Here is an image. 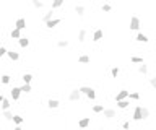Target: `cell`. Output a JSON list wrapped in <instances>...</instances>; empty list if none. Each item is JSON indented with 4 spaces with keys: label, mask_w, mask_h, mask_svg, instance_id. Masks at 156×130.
<instances>
[{
    "label": "cell",
    "mask_w": 156,
    "mask_h": 130,
    "mask_svg": "<svg viewBox=\"0 0 156 130\" xmlns=\"http://www.w3.org/2000/svg\"><path fill=\"white\" fill-rule=\"evenodd\" d=\"M10 96H12L13 101H18V99H20V96H21V89H20V86H13V88L10 89Z\"/></svg>",
    "instance_id": "6da1fadb"
},
{
    "label": "cell",
    "mask_w": 156,
    "mask_h": 130,
    "mask_svg": "<svg viewBox=\"0 0 156 130\" xmlns=\"http://www.w3.org/2000/svg\"><path fill=\"white\" fill-rule=\"evenodd\" d=\"M130 29L132 31H138L140 29V18L138 16H132L130 18Z\"/></svg>",
    "instance_id": "7a4b0ae2"
},
{
    "label": "cell",
    "mask_w": 156,
    "mask_h": 130,
    "mask_svg": "<svg viewBox=\"0 0 156 130\" xmlns=\"http://www.w3.org/2000/svg\"><path fill=\"white\" fill-rule=\"evenodd\" d=\"M80 91H78V88H75V89H72L70 91V94H68V101H72V102H75V101H80Z\"/></svg>",
    "instance_id": "3957f363"
},
{
    "label": "cell",
    "mask_w": 156,
    "mask_h": 130,
    "mask_svg": "<svg viewBox=\"0 0 156 130\" xmlns=\"http://www.w3.org/2000/svg\"><path fill=\"white\" fill-rule=\"evenodd\" d=\"M124 99H128V91H127V89H120L119 93L115 94V102L124 101Z\"/></svg>",
    "instance_id": "277c9868"
},
{
    "label": "cell",
    "mask_w": 156,
    "mask_h": 130,
    "mask_svg": "<svg viewBox=\"0 0 156 130\" xmlns=\"http://www.w3.org/2000/svg\"><path fill=\"white\" fill-rule=\"evenodd\" d=\"M62 23V18H52L50 21H47L46 23V28H49V29H52V28H55L57 24H60Z\"/></svg>",
    "instance_id": "5b68a950"
},
{
    "label": "cell",
    "mask_w": 156,
    "mask_h": 130,
    "mask_svg": "<svg viewBox=\"0 0 156 130\" xmlns=\"http://www.w3.org/2000/svg\"><path fill=\"white\" fill-rule=\"evenodd\" d=\"M26 28V20L25 18H18L17 21H15V29H18V31H21V29Z\"/></svg>",
    "instance_id": "8992f818"
},
{
    "label": "cell",
    "mask_w": 156,
    "mask_h": 130,
    "mask_svg": "<svg viewBox=\"0 0 156 130\" xmlns=\"http://www.w3.org/2000/svg\"><path fill=\"white\" fill-rule=\"evenodd\" d=\"M90 124H91V119L90 117H83V119L78 120V127H80V129H86Z\"/></svg>",
    "instance_id": "52a82bcc"
},
{
    "label": "cell",
    "mask_w": 156,
    "mask_h": 130,
    "mask_svg": "<svg viewBox=\"0 0 156 130\" xmlns=\"http://www.w3.org/2000/svg\"><path fill=\"white\" fill-rule=\"evenodd\" d=\"M103 112H104V117H106L107 120L114 119V117H115V114H117V112H115V109H104Z\"/></svg>",
    "instance_id": "ba28073f"
},
{
    "label": "cell",
    "mask_w": 156,
    "mask_h": 130,
    "mask_svg": "<svg viewBox=\"0 0 156 130\" xmlns=\"http://www.w3.org/2000/svg\"><path fill=\"white\" fill-rule=\"evenodd\" d=\"M7 55H8V59H10V60H13V62L20 60V54H18L17 50H7Z\"/></svg>",
    "instance_id": "9c48e42d"
},
{
    "label": "cell",
    "mask_w": 156,
    "mask_h": 130,
    "mask_svg": "<svg viewBox=\"0 0 156 130\" xmlns=\"http://www.w3.org/2000/svg\"><path fill=\"white\" fill-rule=\"evenodd\" d=\"M132 117H133V120H142V107H140V106H137L135 109H133V115H132Z\"/></svg>",
    "instance_id": "30bf717a"
},
{
    "label": "cell",
    "mask_w": 156,
    "mask_h": 130,
    "mask_svg": "<svg viewBox=\"0 0 156 130\" xmlns=\"http://www.w3.org/2000/svg\"><path fill=\"white\" fill-rule=\"evenodd\" d=\"M103 36H104L103 29H96V31L93 32V41H95V42H98V41L103 39Z\"/></svg>",
    "instance_id": "8fae6325"
},
{
    "label": "cell",
    "mask_w": 156,
    "mask_h": 130,
    "mask_svg": "<svg viewBox=\"0 0 156 130\" xmlns=\"http://www.w3.org/2000/svg\"><path fill=\"white\" fill-rule=\"evenodd\" d=\"M13 124H15V125H21V124H23V122H25V119H23V117H21V115H18V114H13Z\"/></svg>",
    "instance_id": "7c38bea8"
},
{
    "label": "cell",
    "mask_w": 156,
    "mask_h": 130,
    "mask_svg": "<svg viewBox=\"0 0 156 130\" xmlns=\"http://www.w3.org/2000/svg\"><path fill=\"white\" fill-rule=\"evenodd\" d=\"M47 106H49L50 109H57L59 106H60V101H59V99H49V101H47Z\"/></svg>",
    "instance_id": "4fadbf2b"
},
{
    "label": "cell",
    "mask_w": 156,
    "mask_h": 130,
    "mask_svg": "<svg viewBox=\"0 0 156 130\" xmlns=\"http://www.w3.org/2000/svg\"><path fill=\"white\" fill-rule=\"evenodd\" d=\"M21 80H23L25 85H31V81H33V75H31V73H25V75L21 77Z\"/></svg>",
    "instance_id": "5bb4252c"
},
{
    "label": "cell",
    "mask_w": 156,
    "mask_h": 130,
    "mask_svg": "<svg viewBox=\"0 0 156 130\" xmlns=\"http://www.w3.org/2000/svg\"><path fill=\"white\" fill-rule=\"evenodd\" d=\"M10 37H12V39H18V41H20L21 39V31H18V29L13 28L12 32H10Z\"/></svg>",
    "instance_id": "9a60e30c"
},
{
    "label": "cell",
    "mask_w": 156,
    "mask_h": 130,
    "mask_svg": "<svg viewBox=\"0 0 156 130\" xmlns=\"http://www.w3.org/2000/svg\"><path fill=\"white\" fill-rule=\"evenodd\" d=\"M10 99H7V98H5L3 101H2V104H0V107H2V111H10Z\"/></svg>",
    "instance_id": "2e32d148"
},
{
    "label": "cell",
    "mask_w": 156,
    "mask_h": 130,
    "mask_svg": "<svg viewBox=\"0 0 156 130\" xmlns=\"http://www.w3.org/2000/svg\"><path fill=\"white\" fill-rule=\"evenodd\" d=\"M128 106H130L128 99H124V101H119V102H117V107H119V109H127Z\"/></svg>",
    "instance_id": "e0dca14e"
},
{
    "label": "cell",
    "mask_w": 156,
    "mask_h": 130,
    "mask_svg": "<svg viewBox=\"0 0 156 130\" xmlns=\"http://www.w3.org/2000/svg\"><path fill=\"white\" fill-rule=\"evenodd\" d=\"M137 41H138V42H148V36L146 34H143V32H138V34H137Z\"/></svg>",
    "instance_id": "ac0fdd59"
},
{
    "label": "cell",
    "mask_w": 156,
    "mask_h": 130,
    "mask_svg": "<svg viewBox=\"0 0 156 130\" xmlns=\"http://www.w3.org/2000/svg\"><path fill=\"white\" fill-rule=\"evenodd\" d=\"M52 16H54V10H49V12H47L44 16H42V21H44V23H47V21L52 20Z\"/></svg>",
    "instance_id": "d6986e66"
},
{
    "label": "cell",
    "mask_w": 156,
    "mask_h": 130,
    "mask_svg": "<svg viewBox=\"0 0 156 130\" xmlns=\"http://www.w3.org/2000/svg\"><path fill=\"white\" fill-rule=\"evenodd\" d=\"M0 81H2V85H8L10 81H12V77L5 73V75H2V77H0Z\"/></svg>",
    "instance_id": "ffe728a7"
},
{
    "label": "cell",
    "mask_w": 156,
    "mask_h": 130,
    "mask_svg": "<svg viewBox=\"0 0 156 130\" xmlns=\"http://www.w3.org/2000/svg\"><path fill=\"white\" fill-rule=\"evenodd\" d=\"M75 12L78 13V16H83L85 12H86V8L83 7V5H77V7H75Z\"/></svg>",
    "instance_id": "44dd1931"
},
{
    "label": "cell",
    "mask_w": 156,
    "mask_h": 130,
    "mask_svg": "<svg viewBox=\"0 0 156 130\" xmlns=\"http://www.w3.org/2000/svg\"><path fill=\"white\" fill-rule=\"evenodd\" d=\"M85 39H86V29H80V31H78V41L83 42Z\"/></svg>",
    "instance_id": "7402d4cb"
},
{
    "label": "cell",
    "mask_w": 156,
    "mask_h": 130,
    "mask_svg": "<svg viewBox=\"0 0 156 130\" xmlns=\"http://www.w3.org/2000/svg\"><path fill=\"white\" fill-rule=\"evenodd\" d=\"M18 42H20V47H23V49H26L29 46V39H28V37H21Z\"/></svg>",
    "instance_id": "603a6c76"
},
{
    "label": "cell",
    "mask_w": 156,
    "mask_h": 130,
    "mask_svg": "<svg viewBox=\"0 0 156 130\" xmlns=\"http://www.w3.org/2000/svg\"><path fill=\"white\" fill-rule=\"evenodd\" d=\"M86 98H88V99H91V101L96 99V91L93 88H90V89H88V93H86Z\"/></svg>",
    "instance_id": "cb8c5ba5"
},
{
    "label": "cell",
    "mask_w": 156,
    "mask_h": 130,
    "mask_svg": "<svg viewBox=\"0 0 156 130\" xmlns=\"http://www.w3.org/2000/svg\"><path fill=\"white\" fill-rule=\"evenodd\" d=\"M20 89H21V93H31V85H25V83H23V85L20 86Z\"/></svg>",
    "instance_id": "d4e9b609"
},
{
    "label": "cell",
    "mask_w": 156,
    "mask_h": 130,
    "mask_svg": "<svg viewBox=\"0 0 156 130\" xmlns=\"http://www.w3.org/2000/svg\"><path fill=\"white\" fill-rule=\"evenodd\" d=\"M103 111H104V106H103V104L93 106V112H95V114H99V112H103Z\"/></svg>",
    "instance_id": "484cf974"
},
{
    "label": "cell",
    "mask_w": 156,
    "mask_h": 130,
    "mask_svg": "<svg viewBox=\"0 0 156 130\" xmlns=\"http://www.w3.org/2000/svg\"><path fill=\"white\" fill-rule=\"evenodd\" d=\"M148 117H150V109L148 107H142V120L148 119Z\"/></svg>",
    "instance_id": "4316f807"
},
{
    "label": "cell",
    "mask_w": 156,
    "mask_h": 130,
    "mask_svg": "<svg viewBox=\"0 0 156 130\" xmlns=\"http://www.w3.org/2000/svg\"><path fill=\"white\" fill-rule=\"evenodd\" d=\"M78 62H80V64H90V57L88 55H80L78 57Z\"/></svg>",
    "instance_id": "83f0119b"
},
{
    "label": "cell",
    "mask_w": 156,
    "mask_h": 130,
    "mask_svg": "<svg viewBox=\"0 0 156 130\" xmlns=\"http://www.w3.org/2000/svg\"><path fill=\"white\" fill-rule=\"evenodd\" d=\"M3 117L7 120H13V112L12 111H3Z\"/></svg>",
    "instance_id": "f1b7e54d"
},
{
    "label": "cell",
    "mask_w": 156,
    "mask_h": 130,
    "mask_svg": "<svg viewBox=\"0 0 156 130\" xmlns=\"http://www.w3.org/2000/svg\"><path fill=\"white\" fill-rule=\"evenodd\" d=\"M146 72H148V67L145 64H142L138 67V73H142V75H146Z\"/></svg>",
    "instance_id": "f546056e"
},
{
    "label": "cell",
    "mask_w": 156,
    "mask_h": 130,
    "mask_svg": "<svg viewBox=\"0 0 156 130\" xmlns=\"http://www.w3.org/2000/svg\"><path fill=\"white\" fill-rule=\"evenodd\" d=\"M57 47H60V49H65V47H68V41H59L57 42Z\"/></svg>",
    "instance_id": "4dcf8cb0"
},
{
    "label": "cell",
    "mask_w": 156,
    "mask_h": 130,
    "mask_svg": "<svg viewBox=\"0 0 156 130\" xmlns=\"http://www.w3.org/2000/svg\"><path fill=\"white\" fill-rule=\"evenodd\" d=\"M33 7H34V8H39V10H41V8L44 7V2H37V0H33Z\"/></svg>",
    "instance_id": "1f68e13d"
},
{
    "label": "cell",
    "mask_w": 156,
    "mask_h": 130,
    "mask_svg": "<svg viewBox=\"0 0 156 130\" xmlns=\"http://www.w3.org/2000/svg\"><path fill=\"white\" fill-rule=\"evenodd\" d=\"M62 5H64V2H62V0H55V2L52 3V10H55V8H60Z\"/></svg>",
    "instance_id": "d6a6232c"
},
{
    "label": "cell",
    "mask_w": 156,
    "mask_h": 130,
    "mask_svg": "<svg viewBox=\"0 0 156 130\" xmlns=\"http://www.w3.org/2000/svg\"><path fill=\"white\" fill-rule=\"evenodd\" d=\"M119 72H120V70H119V67H112V68H111V75H112V77H117V75H119Z\"/></svg>",
    "instance_id": "836d02e7"
},
{
    "label": "cell",
    "mask_w": 156,
    "mask_h": 130,
    "mask_svg": "<svg viewBox=\"0 0 156 130\" xmlns=\"http://www.w3.org/2000/svg\"><path fill=\"white\" fill-rule=\"evenodd\" d=\"M128 98H130V99H133V101H138V99H140V94L138 93H128Z\"/></svg>",
    "instance_id": "e575fe53"
},
{
    "label": "cell",
    "mask_w": 156,
    "mask_h": 130,
    "mask_svg": "<svg viewBox=\"0 0 156 130\" xmlns=\"http://www.w3.org/2000/svg\"><path fill=\"white\" fill-rule=\"evenodd\" d=\"M130 60L133 62V64H143V59H142V57H132Z\"/></svg>",
    "instance_id": "d590c367"
},
{
    "label": "cell",
    "mask_w": 156,
    "mask_h": 130,
    "mask_svg": "<svg viewBox=\"0 0 156 130\" xmlns=\"http://www.w3.org/2000/svg\"><path fill=\"white\" fill-rule=\"evenodd\" d=\"M7 50H8V49L5 47V46H0V57L7 55Z\"/></svg>",
    "instance_id": "8d00e7d4"
},
{
    "label": "cell",
    "mask_w": 156,
    "mask_h": 130,
    "mask_svg": "<svg viewBox=\"0 0 156 130\" xmlns=\"http://www.w3.org/2000/svg\"><path fill=\"white\" fill-rule=\"evenodd\" d=\"M101 8H103V12H111V10H112V7H111L109 3H104Z\"/></svg>",
    "instance_id": "74e56055"
},
{
    "label": "cell",
    "mask_w": 156,
    "mask_h": 130,
    "mask_svg": "<svg viewBox=\"0 0 156 130\" xmlns=\"http://www.w3.org/2000/svg\"><path fill=\"white\" fill-rule=\"evenodd\" d=\"M150 85H151L153 88L156 89V80H155V78H150Z\"/></svg>",
    "instance_id": "f35d334b"
},
{
    "label": "cell",
    "mask_w": 156,
    "mask_h": 130,
    "mask_svg": "<svg viewBox=\"0 0 156 130\" xmlns=\"http://www.w3.org/2000/svg\"><path fill=\"white\" fill-rule=\"evenodd\" d=\"M122 129H125V130L130 129V122H124V124H122Z\"/></svg>",
    "instance_id": "ab89813d"
},
{
    "label": "cell",
    "mask_w": 156,
    "mask_h": 130,
    "mask_svg": "<svg viewBox=\"0 0 156 130\" xmlns=\"http://www.w3.org/2000/svg\"><path fill=\"white\" fill-rule=\"evenodd\" d=\"M5 98H3V94H0V104H2V101H3Z\"/></svg>",
    "instance_id": "60d3db41"
},
{
    "label": "cell",
    "mask_w": 156,
    "mask_h": 130,
    "mask_svg": "<svg viewBox=\"0 0 156 130\" xmlns=\"http://www.w3.org/2000/svg\"><path fill=\"white\" fill-rule=\"evenodd\" d=\"M13 130H23V129H21V125H18V127H15Z\"/></svg>",
    "instance_id": "b9f144b4"
},
{
    "label": "cell",
    "mask_w": 156,
    "mask_h": 130,
    "mask_svg": "<svg viewBox=\"0 0 156 130\" xmlns=\"http://www.w3.org/2000/svg\"><path fill=\"white\" fill-rule=\"evenodd\" d=\"M155 80H156V75H155Z\"/></svg>",
    "instance_id": "7bdbcfd3"
},
{
    "label": "cell",
    "mask_w": 156,
    "mask_h": 130,
    "mask_svg": "<svg viewBox=\"0 0 156 130\" xmlns=\"http://www.w3.org/2000/svg\"><path fill=\"white\" fill-rule=\"evenodd\" d=\"M101 130H104V129H101Z\"/></svg>",
    "instance_id": "ee69618b"
}]
</instances>
